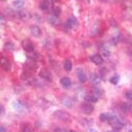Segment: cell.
<instances>
[{
  "label": "cell",
  "mask_w": 132,
  "mask_h": 132,
  "mask_svg": "<svg viewBox=\"0 0 132 132\" xmlns=\"http://www.w3.org/2000/svg\"><path fill=\"white\" fill-rule=\"evenodd\" d=\"M108 122L110 123V125L112 126V128H113L114 130H116V131L120 130V129H122V128L125 126L124 120L120 119V118H119L118 116H116V115H110Z\"/></svg>",
  "instance_id": "obj_1"
},
{
  "label": "cell",
  "mask_w": 132,
  "mask_h": 132,
  "mask_svg": "<svg viewBox=\"0 0 132 132\" xmlns=\"http://www.w3.org/2000/svg\"><path fill=\"white\" fill-rule=\"evenodd\" d=\"M53 116L56 119H58V120H61V122H69V120L71 119L70 114L67 113L65 111H61V110H58V111L54 112Z\"/></svg>",
  "instance_id": "obj_2"
},
{
  "label": "cell",
  "mask_w": 132,
  "mask_h": 132,
  "mask_svg": "<svg viewBox=\"0 0 132 132\" xmlns=\"http://www.w3.org/2000/svg\"><path fill=\"white\" fill-rule=\"evenodd\" d=\"M55 0H41V2L39 4V7L43 11V12H51L54 9L53 3Z\"/></svg>",
  "instance_id": "obj_3"
},
{
  "label": "cell",
  "mask_w": 132,
  "mask_h": 132,
  "mask_svg": "<svg viewBox=\"0 0 132 132\" xmlns=\"http://www.w3.org/2000/svg\"><path fill=\"white\" fill-rule=\"evenodd\" d=\"M64 26L68 29H76L78 27V20L76 19V17H74V16H70L67 19V21H65Z\"/></svg>",
  "instance_id": "obj_4"
},
{
  "label": "cell",
  "mask_w": 132,
  "mask_h": 132,
  "mask_svg": "<svg viewBox=\"0 0 132 132\" xmlns=\"http://www.w3.org/2000/svg\"><path fill=\"white\" fill-rule=\"evenodd\" d=\"M81 110H82V112L86 113V114H91L93 112V110H94V107L91 103L86 102L81 105Z\"/></svg>",
  "instance_id": "obj_5"
},
{
  "label": "cell",
  "mask_w": 132,
  "mask_h": 132,
  "mask_svg": "<svg viewBox=\"0 0 132 132\" xmlns=\"http://www.w3.org/2000/svg\"><path fill=\"white\" fill-rule=\"evenodd\" d=\"M22 48H23V50L26 51V52H28V53H32L33 51H34V45L32 43V41L31 40H24L23 42H22Z\"/></svg>",
  "instance_id": "obj_6"
},
{
  "label": "cell",
  "mask_w": 132,
  "mask_h": 132,
  "mask_svg": "<svg viewBox=\"0 0 132 132\" xmlns=\"http://www.w3.org/2000/svg\"><path fill=\"white\" fill-rule=\"evenodd\" d=\"M1 67L4 71H10L12 65H11V62L7 60L6 57H1Z\"/></svg>",
  "instance_id": "obj_7"
},
{
  "label": "cell",
  "mask_w": 132,
  "mask_h": 132,
  "mask_svg": "<svg viewBox=\"0 0 132 132\" xmlns=\"http://www.w3.org/2000/svg\"><path fill=\"white\" fill-rule=\"evenodd\" d=\"M91 60L95 64H102L103 61H104L103 56H101L100 54H95V55H93V56H91Z\"/></svg>",
  "instance_id": "obj_8"
},
{
  "label": "cell",
  "mask_w": 132,
  "mask_h": 132,
  "mask_svg": "<svg viewBox=\"0 0 132 132\" xmlns=\"http://www.w3.org/2000/svg\"><path fill=\"white\" fill-rule=\"evenodd\" d=\"M60 84H61V86H62L63 88H65V89H69V88L71 87V85H72L71 79H70L69 77H62V78L60 79Z\"/></svg>",
  "instance_id": "obj_9"
},
{
  "label": "cell",
  "mask_w": 132,
  "mask_h": 132,
  "mask_svg": "<svg viewBox=\"0 0 132 132\" xmlns=\"http://www.w3.org/2000/svg\"><path fill=\"white\" fill-rule=\"evenodd\" d=\"M39 75L41 76L42 78H45V79H47V80H49V81H51V80H52V77H51L50 72H49L48 70H46V69H42V70L40 71Z\"/></svg>",
  "instance_id": "obj_10"
},
{
  "label": "cell",
  "mask_w": 132,
  "mask_h": 132,
  "mask_svg": "<svg viewBox=\"0 0 132 132\" xmlns=\"http://www.w3.org/2000/svg\"><path fill=\"white\" fill-rule=\"evenodd\" d=\"M86 101H87V102H89V103H97V101H98V96L95 95L94 93H90V94L86 95Z\"/></svg>",
  "instance_id": "obj_11"
},
{
  "label": "cell",
  "mask_w": 132,
  "mask_h": 132,
  "mask_svg": "<svg viewBox=\"0 0 132 132\" xmlns=\"http://www.w3.org/2000/svg\"><path fill=\"white\" fill-rule=\"evenodd\" d=\"M31 33L34 36H36V37H39L40 35H41V30H40V28L38 27V26H32L31 27Z\"/></svg>",
  "instance_id": "obj_12"
},
{
  "label": "cell",
  "mask_w": 132,
  "mask_h": 132,
  "mask_svg": "<svg viewBox=\"0 0 132 132\" xmlns=\"http://www.w3.org/2000/svg\"><path fill=\"white\" fill-rule=\"evenodd\" d=\"M48 20H49V22H50V24H52V26H57L58 23H59V20H58V17H56L55 15H51V16H49V18H48Z\"/></svg>",
  "instance_id": "obj_13"
},
{
  "label": "cell",
  "mask_w": 132,
  "mask_h": 132,
  "mask_svg": "<svg viewBox=\"0 0 132 132\" xmlns=\"http://www.w3.org/2000/svg\"><path fill=\"white\" fill-rule=\"evenodd\" d=\"M90 78H91L92 84H94V85H98V84L101 82V80H102V78L98 75H96V74H91L90 75Z\"/></svg>",
  "instance_id": "obj_14"
},
{
  "label": "cell",
  "mask_w": 132,
  "mask_h": 132,
  "mask_svg": "<svg viewBox=\"0 0 132 132\" xmlns=\"http://www.w3.org/2000/svg\"><path fill=\"white\" fill-rule=\"evenodd\" d=\"M77 74H78V78H79V80H80L81 82H86V81H87V76H86V74L82 72L81 69H78V70H77Z\"/></svg>",
  "instance_id": "obj_15"
},
{
  "label": "cell",
  "mask_w": 132,
  "mask_h": 132,
  "mask_svg": "<svg viewBox=\"0 0 132 132\" xmlns=\"http://www.w3.org/2000/svg\"><path fill=\"white\" fill-rule=\"evenodd\" d=\"M63 69L65 71H71L72 70V61L70 59H67L63 63Z\"/></svg>",
  "instance_id": "obj_16"
},
{
  "label": "cell",
  "mask_w": 132,
  "mask_h": 132,
  "mask_svg": "<svg viewBox=\"0 0 132 132\" xmlns=\"http://www.w3.org/2000/svg\"><path fill=\"white\" fill-rule=\"evenodd\" d=\"M122 109L124 112H129L131 110V104L128 102V103H123L122 104Z\"/></svg>",
  "instance_id": "obj_17"
},
{
  "label": "cell",
  "mask_w": 132,
  "mask_h": 132,
  "mask_svg": "<svg viewBox=\"0 0 132 132\" xmlns=\"http://www.w3.org/2000/svg\"><path fill=\"white\" fill-rule=\"evenodd\" d=\"M23 4H24V2L22 1V0H16V1L13 2V6L15 9H21L23 6Z\"/></svg>",
  "instance_id": "obj_18"
},
{
  "label": "cell",
  "mask_w": 132,
  "mask_h": 132,
  "mask_svg": "<svg viewBox=\"0 0 132 132\" xmlns=\"http://www.w3.org/2000/svg\"><path fill=\"white\" fill-rule=\"evenodd\" d=\"M15 49V46L13 42H6L5 46H4V50L5 51H14Z\"/></svg>",
  "instance_id": "obj_19"
},
{
  "label": "cell",
  "mask_w": 132,
  "mask_h": 132,
  "mask_svg": "<svg viewBox=\"0 0 132 132\" xmlns=\"http://www.w3.org/2000/svg\"><path fill=\"white\" fill-rule=\"evenodd\" d=\"M60 14H61V9H60V7L56 6V7L53 9V15H55L56 17H59Z\"/></svg>",
  "instance_id": "obj_20"
},
{
  "label": "cell",
  "mask_w": 132,
  "mask_h": 132,
  "mask_svg": "<svg viewBox=\"0 0 132 132\" xmlns=\"http://www.w3.org/2000/svg\"><path fill=\"white\" fill-rule=\"evenodd\" d=\"M118 80H119L118 75H114V76H112V77L110 78V82H111L112 85H117L118 84Z\"/></svg>",
  "instance_id": "obj_21"
},
{
  "label": "cell",
  "mask_w": 132,
  "mask_h": 132,
  "mask_svg": "<svg viewBox=\"0 0 132 132\" xmlns=\"http://www.w3.org/2000/svg\"><path fill=\"white\" fill-rule=\"evenodd\" d=\"M109 116H110V115H108V114H106V113H102V114L100 115L101 122H108V120H109Z\"/></svg>",
  "instance_id": "obj_22"
},
{
  "label": "cell",
  "mask_w": 132,
  "mask_h": 132,
  "mask_svg": "<svg viewBox=\"0 0 132 132\" xmlns=\"http://www.w3.org/2000/svg\"><path fill=\"white\" fill-rule=\"evenodd\" d=\"M21 130H22V132H32V129H31V127L29 125H23Z\"/></svg>",
  "instance_id": "obj_23"
},
{
  "label": "cell",
  "mask_w": 132,
  "mask_h": 132,
  "mask_svg": "<svg viewBox=\"0 0 132 132\" xmlns=\"http://www.w3.org/2000/svg\"><path fill=\"white\" fill-rule=\"evenodd\" d=\"M102 51H103V56H104V57H108L109 55H110V52H109L107 49H103Z\"/></svg>",
  "instance_id": "obj_24"
},
{
  "label": "cell",
  "mask_w": 132,
  "mask_h": 132,
  "mask_svg": "<svg viewBox=\"0 0 132 132\" xmlns=\"http://www.w3.org/2000/svg\"><path fill=\"white\" fill-rule=\"evenodd\" d=\"M126 98H127L128 101H132V92L131 91H128L126 93Z\"/></svg>",
  "instance_id": "obj_25"
},
{
  "label": "cell",
  "mask_w": 132,
  "mask_h": 132,
  "mask_svg": "<svg viewBox=\"0 0 132 132\" xmlns=\"http://www.w3.org/2000/svg\"><path fill=\"white\" fill-rule=\"evenodd\" d=\"M3 113H4V107H3L2 105H1V106H0V114L2 115Z\"/></svg>",
  "instance_id": "obj_26"
},
{
  "label": "cell",
  "mask_w": 132,
  "mask_h": 132,
  "mask_svg": "<svg viewBox=\"0 0 132 132\" xmlns=\"http://www.w3.org/2000/svg\"><path fill=\"white\" fill-rule=\"evenodd\" d=\"M0 132H6V130H5V128L3 126L0 127Z\"/></svg>",
  "instance_id": "obj_27"
},
{
  "label": "cell",
  "mask_w": 132,
  "mask_h": 132,
  "mask_svg": "<svg viewBox=\"0 0 132 132\" xmlns=\"http://www.w3.org/2000/svg\"><path fill=\"white\" fill-rule=\"evenodd\" d=\"M127 131H128V132H132V126H129V127L127 128Z\"/></svg>",
  "instance_id": "obj_28"
},
{
  "label": "cell",
  "mask_w": 132,
  "mask_h": 132,
  "mask_svg": "<svg viewBox=\"0 0 132 132\" xmlns=\"http://www.w3.org/2000/svg\"><path fill=\"white\" fill-rule=\"evenodd\" d=\"M89 132H97V130H95V129H90Z\"/></svg>",
  "instance_id": "obj_29"
},
{
  "label": "cell",
  "mask_w": 132,
  "mask_h": 132,
  "mask_svg": "<svg viewBox=\"0 0 132 132\" xmlns=\"http://www.w3.org/2000/svg\"><path fill=\"white\" fill-rule=\"evenodd\" d=\"M107 132H117V131L115 130V131H107Z\"/></svg>",
  "instance_id": "obj_30"
},
{
  "label": "cell",
  "mask_w": 132,
  "mask_h": 132,
  "mask_svg": "<svg viewBox=\"0 0 132 132\" xmlns=\"http://www.w3.org/2000/svg\"><path fill=\"white\" fill-rule=\"evenodd\" d=\"M101 1H104V2H106V1H108V0H101Z\"/></svg>",
  "instance_id": "obj_31"
},
{
  "label": "cell",
  "mask_w": 132,
  "mask_h": 132,
  "mask_svg": "<svg viewBox=\"0 0 132 132\" xmlns=\"http://www.w3.org/2000/svg\"><path fill=\"white\" fill-rule=\"evenodd\" d=\"M55 1H60V0H55Z\"/></svg>",
  "instance_id": "obj_32"
},
{
  "label": "cell",
  "mask_w": 132,
  "mask_h": 132,
  "mask_svg": "<svg viewBox=\"0 0 132 132\" xmlns=\"http://www.w3.org/2000/svg\"><path fill=\"white\" fill-rule=\"evenodd\" d=\"M70 132H75V131H70Z\"/></svg>",
  "instance_id": "obj_33"
},
{
  "label": "cell",
  "mask_w": 132,
  "mask_h": 132,
  "mask_svg": "<svg viewBox=\"0 0 132 132\" xmlns=\"http://www.w3.org/2000/svg\"><path fill=\"white\" fill-rule=\"evenodd\" d=\"M87 1H89V0H87Z\"/></svg>",
  "instance_id": "obj_34"
}]
</instances>
